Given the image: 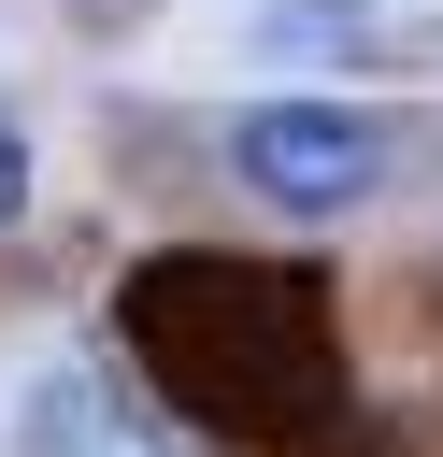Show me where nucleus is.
<instances>
[{
	"label": "nucleus",
	"instance_id": "obj_2",
	"mask_svg": "<svg viewBox=\"0 0 443 457\" xmlns=\"http://www.w3.org/2000/svg\"><path fill=\"white\" fill-rule=\"evenodd\" d=\"M229 157H243V186L286 200V214H357V200L386 186V129H372L357 100H257V114L229 129Z\"/></svg>",
	"mask_w": 443,
	"mask_h": 457
},
{
	"label": "nucleus",
	"instance_id": "obj_1",
	"mask_svg": "<svg viewBox=\"0 0 443 457\" xmlns=\"http://www.w3.org/2000/svg\"><path fill=\"white\" fill-rule=\"evenodd\" d=\"M129 343L200 428H243V443L314 428L329 386H343V343H329L314 286L300 271H243V257H157L129 286Z\"/></svg>",
	"mask_w": 443,
	"mask_h": 457
},
{
	"label": "nucleus",
	"instance_id": "obj_4",
	"mask_svg": "<svg viewBox=\"0 0 443 457\" xmlns=\"http://www.w3.org/2000/svg\"><path fill=\"white\" fill-rule=\"evenodd\" d=\"M29 214V143H14V114H0V228Z\"/></svg>",
	"mask_w": 443,
	"mask_h": 457
},
{
	"label": "nucleus",
	"instance_id": "obj_3",
	"mask_svg": "<svg viewBox=\"0 0 443 457\" xmlns=\"http://www.w3.org/2000/svg\"><path fill=\"white\" fill-rule=\"evenodd\" d=\"M357 14H372V0H286V14H272V43H329V29H357Z\"/></svg>",
	"mask_w": 443,
	"mask_h": 457
}]
</instances>
